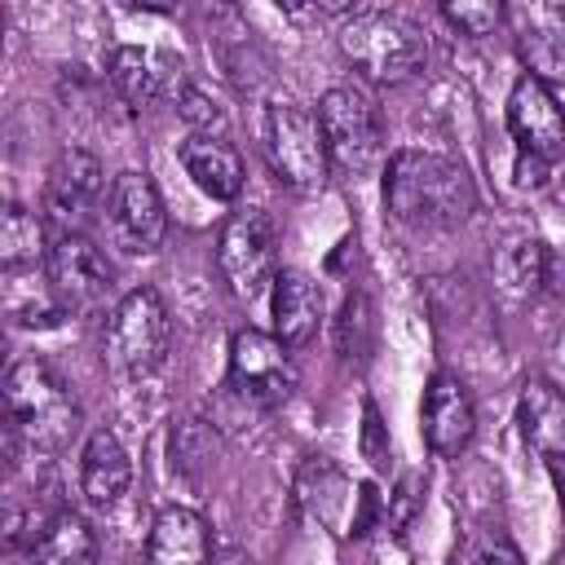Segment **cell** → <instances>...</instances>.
I'll return each instance as SVG.
<instances>
[{"label": "cell", "mask_w": 565, "mask_h": 565, "mask_svg": "<svg viewBox=\"0 0 565 565\" xmlns=\"http://www.w3.org/2000/svg\"><path fill=\"white\" fill-rule=\"evenodd\" d=\"M106 225H110V238L115 247L132 252V256H146V252H159L163 234H168V212H163V194L154 185L150 172H119L106 190Z\"/></svg>", "instance_id": "9"}, {"label": "cell", "mask_w": 565, "mask_h": 565, "mask_svg": "<svg viewBox=\"0 0 565 565\" xmlns=\"http://www.w3.org/2000/svg\"><path fill=\"white\" fill-rule=\"evenodd\" d=\"M31 565H97V534L75 512H53L49 525H40V539L22 547Z\"/></svg>", "instance_id": "20"}, {"label": "cell", "mask_w": 565, "mask_h": 565, "mask_svg": "<svg viewBox=\"0 0 565 565\" xmlns=\"http://www.w3.org/2000/svg\"><path fill=\"white\" fill-rule=\"evenodd\" d=\"M221 274L234 296H260L278 278V230L265 207H238L216 243Z\"/></svg>", "instance_id": "7"}, {"label": "cell", "mask_w": 565, "mask_h": 565, "mask_svg": "<svg viewBox=\"0 0 565 565\" xmlns=\"http://www.w3.org/2000/svg\"><path fill=\"white\" fill-rule=\"evenodd\" d=\"M472 565H525V561H521V552H516L512 539H490V543L477 552Z\"/></svg>", "instance_id": "29"}, {"label": "cell", "mask_w": 565, "mask_h": 565, "mask_svg": "<svg viewBox=\"0 0 565 565\" xmlns=\"http://www.w3.org/2000/svg\"><path fill=\"white\" fill-rule=\"evenodd\" d=\"M419 419H424L419 428H424V441L433 455L455 459L459 450H468V441L477 433V406H472V393L463 388V380L450 371H437L424 388Z\"/></svg>", "instance_id": "13"}, {"label": "cell", "mask_w": 565, "mask_h": 565, "mask_svg": "<svg viewBox=\"0 0 565 565\" xmlns=\"http://www.w3.org/2000/svg\"><path fill=\"white\" fill-rule=\"evenodd\" d=\"M318 128H322L331 168H340L349 177H362L380 159L384 128H380V106L366 88H358V84L327 88L318 97Z\"/></svg>", "instance_id": "5"}, {"label": "cell", "mask_w": 565, "mask_h": 565, "mask_svg": "<svg viewBox=\"0 0 565 565\" xmlns=\"http://www.w3.org/2000/svg\"><path fill=\"white\" fill-rule=\"evenodd\" d=\"M128 481H132V463H128V450L115 433L97 428L84 446V459H79V490L93 508H115L124 494H128Z\"/></svg>", "instance_id": "17"}, {"label": "cell", "mask_w": 565, "mask_h": 565, "mask_svg": "<svg viewBox=\"0 0 565 565\" xmlns=\"http://www.w3.org/2000/svg\"><path fill=\"white\" fill-rule=\"evenodd\" d=\"M40 260H49L44 221L35 212H26L22 203H9L0 212V265H4V274H18V269L40 265Z\"/></svg>", "instance_id": "21"}, {"label": "cell", "mask_w": 565, "mask_h": 565, "mask_svg": "<svg viewBox=\"0 0 565 565\" xmlns=\"http://www.w3.org/2000/svg\"><path fill=\"white\" fill-rule=\"evenodd\" d=\"M516 185H521V190H539V185H547V163L521 154V159H516Z\"/></svg>", "instance_id": "31"}, {"label": "cell", "mask_w": 565, "mask_h": 565, "mask_svg": "<svg viewBox=\"0 0 565 565\" xmlns=\"http://www.w3.org/2000/svg\"><path fill=\"white\" fill-rule=\"evenodd\" d=\"M508 132L530 159H543V163L565 159V106L534 75H521L508 93Z\"/></svg>", "instance_id": "11"}, {"label": "cell", "mask_w": 565, "mask_h": 565, "mask_svg": "<svg viewBox=\"0 0 565 565\" xmlns=\"http://www.w3.org/2000/svg\"><path fill=\"white\" fill-rule=\"evenodd\" d=\"M172 455L185 472H199L216 459V433L203 419H181L177 433H172Z\"/></svg>", "instance_id": "26"}, {"label": "cell", "mask_w": 565, "mask_h": 565, "mask_svg": "<svg viewBox=\"0 0 565 565\" xmlns=\"http://www.w3.org/2000/svg\"><path fill=\"white\" fill-rule=\"evenodd\" d=\"M516 419L525 441L547 455V459H565V393L547 380H525L521 397H516Z\"/></svg>", "instance_id": "19"}, {"label": "cell", "mask_w": 565, "mask_h": 565, "mask_svg": "<svg viewBox=\"0 0 565 565\" xmlns=\"http://www.w3.org/2000/svg\"><path fill=\"white\" fill-rule=\"evenodd\" d=\"M230 388L243 402L260 406V411L282 406L296 388V366H291L287 344L269 331H256V327L234 331V340H230Z\"/></svg>", "instance_id": "8"}, {"label": "cell", "mask_w": 565, "mask_h": 565, "mask_svg": "<svg viewBox=\"0 0 565 565\" xmlns=\"http://www.w3.org/2000/svg\"><path fill=\"white\" fill-rule=\"evenodd\" d=\"M441 18L459 31V35H494L503 26V4L499 0H446L441 4Z\"/></svg>", "instance_id": "25"}, {"label": "cell", "mask_w": 565, "mask_h": 565, "mask_svg": "<svg viewBox=\"0 0 565 565\" xmlns=\"http://www.w3.org/2000/svg\"><path fill=\"white\" fill-rule=\"evenodd\" d=\"M168 309L159 300L154 287H132L128 296H119V305L106 313V331H102V358L115 375L141 380L150 371L163 366L168 358Z\"/></svg>", "instance_id": "4"}, {"label": "cell", "mask_w": 565, "mask_h": 565, "mask_svg": "<svg viewBox=\"0 0 565 565\" xmlns=\"http://www.w3.org/2000/svg\"><path fill=\"white\" fill-rule=\"evenodd\" d=\"M494 282L512 296L525 300L547 282V252L539 238H512L499 256H494Z\"/></svg>", "instance_id": "22"}, {"label": "cell", "mask_w": 565, "mask_h": 565, "mask_svg": "<svg viewBox=\"0 0 565 565\" xmlns=\"http://www.w3.org/2000/svg\"><path fill=\"white\" fill-rule=\"evenodd\" d=\"M362 446H366V459H371L375 468H384V459H388V446H380V415H375V406H366V428H362Z\"/></svg>", "instance_id": "30"}, {"label": "cell", "mask_w": 565, "mask_h": 565, "mask_svg": "<svg viewBox=\"0 0 565 565\" xmlns=\"http://www.w3.org/2000/svg\"><path fill=\"white\" fill-rule=\"evenodd\" d=\"M269 309H274V335L287 349H300L313 340V331L322 322V287L305 269H278Z\"/></svg>", "instance_id": "15"}, {"label": "cell", "mask_w": 565, "mask_h": 565, "mask_svg": "<svg viewBox=\"0 0 565 565\" xmlns=\"http://www.w3.org/2000/svg\"><path fill=\"white\" fill-rule=\"evenodd\" d=\"M265 154H269L274 177L282 185L300 190V194L322 190V181L331 172V154H327V141H322L318 115H309L296 102H274L269 106V115H265Z\"/></svg>", "instance_id": "6"}, {"label": "cell", "mask_w": 565, "mask_h": 565, "mask_svg": "<svg viewBox=\"0 0 565 565\" xmlns=\"http://www.w3.org/2000/svg\"><path fill=\"white\" fill-rule=\"evenodd\" d=\"M4 411L18 437L31 450H62L79 433V402L75 393L40 362V358H18L4 371Z\"/></svg>", "instance_id": "2"}, {"label": "cell", "mask_w": 565, "mask_h": 565, "mask_svg": "<svg viewBox=\"0 0 565 565\" xmlns=\"http://www.w3.org/2000/svg\"><path fill=\"white\" fill-rule=\"evenodd\" d=\"M97 199H102V159L84 146L62 150L44 181V221L57 230V238L79 234Z\"/></svg>", "instance_id": "10"}, {"label": "cell", "mask_w": 565, "mask_h": 565, "mask_svg": "<svg viewBox=\"0 0 565 565\" xmlns=\"http://www.w3.org/2000/svg\"><path fill=\"white\" fill-rule=\"evenodd\" d=\"M415 508H419V477L406 472V477L397 481V490L388 494V530H402V525L415 516Z\"/></svg>", "instance_id": "28"}, {"label": "cell", "mask_w": 565, "mask_h": 565, "mask_svg": "<svg viewBox=\"0 0 565 565\" xmlns=\"http://www.w3.org/2000/svg\"><path fill=\"white\" fill-rule=\"evenodd\" d=\"M516 53L525 62V75H534L539 84H561L565 88V35L561 31H543L530 26L516 35Z\"/></svg>", "instance_id": "23"}, {"label": "cell", "mask_w": 565, "mask_h": 565, "mask_svg": "<svg viewBox=\"0 0 565 565\" xmlns=\"http://www.w3.org/2000/svg\"><path fill=\"white\" fill-rule=\"evenodd\" d=\"M384 203L406 225H459L477 207V185L446 154L397 150L384 172Z\"/></svg>", "instance_id": "1"}, {"label": "cell", "mask_w": 565, "mask_h": 565, "mask_svg": "<svg viewBox=\"0 0 565 565\" xmlns=\"http://www.w3.org/2000/svg\"><path fill=\"white\" fill-rule=\"evenodd\" d=\"M172 71L181 75V62H172L168 53L154 49H137V44H119L110 53V84L124 102L146 106L154 97H163L172 88Z\"/></svg>", "instance_id": "18"}, {"label": "cell", "mask_w": 565, "mask_h": 565, "mask_svg": "<svg viewBox=\"0 0 565 565\" xmlns=\"http://www.w3.org/2000/svg\"><path fill=\"white\" fill-rule=\"evenodd\" d=\"M177 159H181V168L194 177V185H199L203 194H212V199H238V190H243V181H247L243 159H238V150H234L225 137H203V132H194V137L181 141Z\"/></svg>", "instance_id": "16"}, {"label": "cell", "mask_w": 565, "mask_h": 565, "mask_svg": "<svg viewBox=\"0 0 565 565\" xmlns=\"http://www.w3.org/2000/svg\"><path fill=\"white\" fill-rule=\"evenodd\" d=\"M146 565H216V543L194 508H163L146 539Z\"/></svg>", "instance_id": "14"}, {"label": "cell", "mask_w": 565, "mask_h": 565, "mask_svg": "<svg viewBox=\"0 0 565 565\" xmlns=\"http://www.w3.org/2000/svg\"><path fill=\"white\" fill-rule=\"evenodd\" d=\"M340 49L362 71V79H371V84H402L428 57L419 26L402 13H388V9L353 13L340 31Z\"/></svg>", "instance_id": "3"}, {"label": "cell", "mask_w": 565, "mask_h": 565, "mask_svg": "<svg viewBox=\"0 0 565 565\" xmlns=\"http://www.w3.org/2000/svg\"><path fill=\"white\" fill-rule=\"evenodd\" d=\"M371 335H375V313H371V300L362 291H353L340 309V322H335V340H340V353L344 358H366L371 349Z\"/></svg>", "instance_id": "24"}, {"label": "cell", "mask_w": 565, "mask_h": 565, "mask_svg": "<svg viewBox=\"0 0 565 565\" xmlns=\"http://www.w3.org/2000/svg\"><path fill=\"white\" fill-rule=\"evenodd\" d=\"M44 278L53 287V296L62 300V309H93L110 291V265H106L102 247L84 234H62L49 243Z\"/></svg>", "instance_id": "12"}, {"label": "cell", "mask_w": 565, "mask_h": 565, "mask_svg": "<svg viewBox=\"0 0 565 565\" xmlns=\"http://www.w3.org/2000/svg\"><path fill=\"white\" fill-rule=\"evenodd\" d=\"M172 97H177V115L185 124H194L203 137H221L225 132V110H221V102L212 93H203L194 84H181Z\"/></svg>", "instance_id": "27"}]
</instances>
